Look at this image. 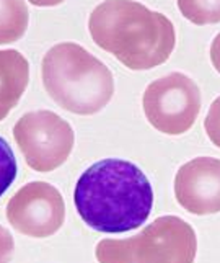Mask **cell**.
Segmentation results:
<instances>
[{
	"mask_svg": "<svg viewBox=\"0 0 220 263\" xmlns=\"http://www.w3.org/2000/svg\"><path fill=\"white\" fill-rule=\"evenodd\" d=\"M77 213L88 228L105 234L134 231L149 219L153 190L132 162L105 159L88 167L73 190Z\"/></svg>",
	"mask_w": 220,
	"mask_h": 263,
	"instance_id": "1",
	"label": "cell"
},
{
	"mask_svg": "<svg viewBox=\"0 0 220 263\" xmlns=\"http://www.w3.org/2000/svg\"><path fill=\"white\" fill-rule=\"evenodd\" d=\"M88 31L98 48L131 70H149L167 62L176 46L168 16L135 0H105L88 18Z\"/></svg>",
	"mask_w": 220,
	"mask_h": 263,
	"instance_id": "2",
	"label": "cell"
},
{
	"mask_svg": "<svg viewBox=\"0 0 220 263\" xmlns=\"http://www.w3.org/2000/svg\"><path fill=\"white\" fill-rule=\"evenodd\" d=\"M43 85L62 110L91 116L114 95V79L102 61L77 43H59L44 54Z\"/></svg>",
	"mask_w": 220,
	"mask_h": 263,
	"instance_id": "3",
	"label": "cell"
},
{
	"mask_svg": "<svg viewBox=\"0 0 220 263\" xmlns=\"http://www.w3.org/2000/svg\"><path fill=\"white\" fill-rule=\"evenodd\" d=\"M197 237L178 216H162L129 239L96 243L98 263H194Z\"/></svg>",
	"mask_w": 220,
	"mask_h": 263,
	"instance_id": "4",
	"label": "cell"
},
{
	"mask_svg": "<svg viewBox=\"0 0 220 263\" xmlns=\"http://www.w3.org/2000/svg\"><path fill=\"white\" fill-rule=\"evenodd\" d=\"M13 138L28 167L41 174L66 164L75 144L72 126L49 110L23 115L13 126Z\"/></svg>",
	"mask_w": 220,
	"mask_h": 263,
	"instance_id": "5",
	"label": "cell"
},
{
	"mask_svg": "<svg viewBox=\"0 0 220 263\" xmlns=\"http://www.w3.org/2000/svg\"><path fill=\"white\" fill-rule=\"evenodd\" d=\"M201 105L203 98L197 84L181 72L153 80L142 97L147 121L168 136L188 133L197 120Z\"/></svg>",
	"mask_w": 220,
	"mask_h": 263,
	"instance_id": "6",
	"label": "cell"
},
{
	"mask_svg": "<svg viewBox=\"0 0 220 263\" xmlns=\"http://www.w3.org/2000/svg\"><path fill=\"white\" fill-rule=\"evenodd\" d=\"M5 214L15 231L26 237L46 239L62 228L66 203L56 186L46 181H31L10 198Z\"/></svg>",
	"mask_w": 220,
	"mask_h": 263,
	"instance_id": "7",
	"label": "cell"
},
{
	"mask_svg": "<svg viewBox=\"0 0 220 263\" xmlns=\"http://www.w3.org/2000/svg\"><path fill=\"white\" fill-rule=\"evenodd\" d=\"M175 196L191 214L220 213V159L196 157L181 165L175 177Z\"/></svg>",
	"mask_w": 220,
	"mask_h": 263,
	"instance_id": "8",
	"label": "cell"
},
{
	"mask_svg": "<svg viewBox=\"0 0 220 263\" xmlns=\"http://www.w3.org/2000/svg\"><path fill=\"white\" fill-rule=\"evenodd\" d=\"M30 82V62L20 51H0V121L22 100Z\"/></svg>",
	"mask_w": 220,
	"mask_h": 263,
	"instance_id": "9",
	"label": "cell"
},
{
	"mask_svg": "<svg viewBox=\"0 0 220 263\" xmlns=\"http://www.w3.org/2000/svg\"><path fill=\"white\" fill-rule=\"evenodd\" d=\"M30 23L25 0H0V44L23 38Z\"/></svg>",
	"mask_w": 220,
	"mask_h": 263,
	"instance_id": "10",
	"label": "cell"
},
{
	"mask_svg": "<svg viewBox=\"0 0 220 263\" xmlns=\"http://www.w3.org/2000/svg\"><path fill=\"white\" fill-rule=\"evenodd\" d=\"M181 15L197 26L220 23V0H176Z\"/></svg>",
	"mask_w": 220,
	"mask_h": 263,
	"instance_id": "11",
	"label": "cell"
},
{
	"mask_svg": "<svg viewBox=\"0 0 220 263\" xmlns=\"http://www.w3.org/2000/svg\"><path fill=\"white\" fill-rule=\"evenodd\" d=\"M16 159L8 142L0 136V196H2L16 178Z\"/></svg>",
	"mask_w": 220,
	"mask_h": 263,
	"instance_id": "12",
	"label": "cell"
},
{
	"mask_svg": "<svg viewBox=\"0 0 220 263\" xmlns=\"http://www.w3.org/2000/svg\"><path fill=\"white\" fill-rule=\"evenodd\" d=\"M204 129L214 146L220 147V97L215 98L209 108L204 120Z\"/></svg>",
	"mask_w": 220,
	"mask_h": 263,
	"instance_id": "13",
	"label": "cell"
},
{
	"mask_svg": "<svg viewBox=\"0 0 220 263\" xmlns=\"http://www.w3.org/2000/svg\"><path fill=\"white\" fill-rule=\"evenodd\" d=\"M15 250V242L12 234L5 229L4 226H0V263H10Z\"/></svg>",
	"mask_w": 220,
	"mask_h": 263,
	"instance_id": "14",
	"label": "cell"
},
{
	"mask_svg": "<svg viewBox=\"0 0 220 263\" xmlns=\"http://www.w3.org/2000/svg\"><path fill=\"white\" fill-rule=\"evenodd\" d=\"M210 62H212L214 69L220 74V33L214 38L210 44Z\"/></svg>",
	"mask_w": 220,
	"mask_h": 263,
	"instance_id": "15",
	"label": "cell"
},
{
	"mask_svg": "<svg viewBox=\"0 0 220 263\" xmlns=\"http://www.w3.org/2000/svg\"><path fill=\"white\" fill-rule=\"evenodd\" d=\"M28 2L34 7H57L66 0H28Z\"/></svg>",
	"mask_w": 220,
	"mask_h": 263,
	"instance_id": "16",
	"label": "cell"
}]
</instances>
